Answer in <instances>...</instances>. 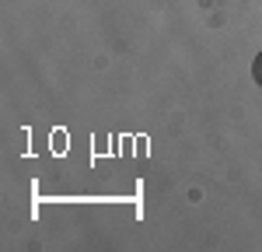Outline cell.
I'll return each mask as SVG.
<instances>
[{"label": "cell", "instance_id": "6da1fadb", "mask_svg": "<svg viewBox=\"0 0 262 252\" xmlns=\"http://www.w3.org/2000/svg\"><path fill=\"white\" fill-rule=\"evenodd\" d=\"M252 77H255V84H262V53L252 60Z\"/></svg>", "mask_w": 262, "mask_h": 252}]
</instances>
